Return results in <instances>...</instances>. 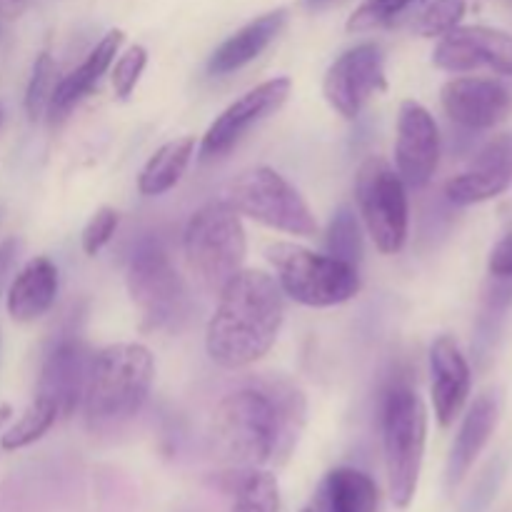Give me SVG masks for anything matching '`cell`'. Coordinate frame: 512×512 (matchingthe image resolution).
I'll use <instances>...</instances> for the list:
<instances>
[{"label": "cell", "mask_w": 512, "mask_h": 512, "mask_svg": "<svg viewBox=\"0 0 512 512\" xmlns=\"http://www.w3.org/2000/svg\"><path fill=\"white\" fill-rule=\"evenodd\" d=\"M303 425L305 395L280 375L260 378L225 395L213 415L220 448L253 468L288 458Z\"/></svg>", "instance_id": "obj_1"}, {"label": "cell", "mask_w": 512, "mask_h": 512, "mask_svg": "<svg viewBox=\"0 0 512 512\" xmlns=\"http://www.w3.org/2000/svg\"><path fill=\"white\" fill-rule=\"evenodd\" d=\"M285 320V295L263 270L243 268L218 293L205 328V350L225 370H243L263 360Z\"/></svg>", "instance_id": "obj_2"}, {"label": "cell", "mask_w": 512, "mask_h": 512, "mask_svg": "<svg viewBox=\"0 0 512 512\" xmlns=\"http://www.w3.org/2000/svg\"><path fill=\"white\" fill-rule=\"evenodd\" d=\"M155 383V358L140 343H113L90 360L83 395L85 418L113 425L133 418L148 400Z\"/></svg>", "instance_id": "obj_3"}, {"label": "cell", "mask_w": 512, "mask_h": 512, "mask_svg": "<svg viewBox=\"0 0 512 512\" xmlns=\"http://www.w3.org/2000/svg\"><path fill=\"white\" fill-rule=\"evenodd\" d=\"M183 253L200 288L218 295L243 270L248 255V238L238 210L225 200L200 205L185 225Z\"/></svg>", "instance_id": "obj_4"}, {"label": "cell", "mask_w": 512, "mask_h": 512, "mask_svg": "<svg viewBox=\"0 0 512 512\" xmlns=\"http://www.w3.org/2000/svg\"><path fill=\"white\" fill-rule=\"evenodd\" d=\"M428 440V410L418 390L393 385L383 400V455L388 493L395 508L405 510L418 493Z\"/></svg>", "instance_id": "obj_5"}, {"label": "cell", "mask_w": 512, "mask_h": 512, "mask_svg": "<svg viewBox=\"0 0 512 512\" xmlns=\"http://www.w3.org/2000/svg\"><path fill=\"white\" fill-rule=\"evenodd\" d=\"M265 258L273 265L283 295L305 308H335L360 293L358 268L328 253H313L295 243H270Z\"/></svg>", "instance_id": "obj_6"}, {"label": "cell", "mask_w": 512, "mask_h": 512, "mask_svg": "<svg viewBox=\"0 0 512 512\" xmlns=\"http://www.w3.org/2000/svg\"><path fill=\"white\" fill-rule=\"evenodd\" d=\"M223 200L245 218L280 233L295 238H313L318 233V220L298 188L268 165H255L230 180Z\"/></svg>", "instance_id": "obj_7"}, {"label": "cell", "mask_w": 512, "mask_h": 512, "mask_svg": "<svg viewBox=\"0 0 512 512\" xmlns=\"http://www.w3.org/2000/svg\"><path fill=\"white\" fill-rule=\"evenodd\" d=\"M355 205L360 223L383 255H395L408 240V185L383 158H365L355 173Z\"/></svg>", "instance_id": "obj_8"}, {"label": "cell", "mask_w": 512, "mask_h": 512, "mask_svg": "<svg viewBox=\"0 0 512 512\" xmlns=\"http://www.w3.org/2000/svg\"><path fill=\"white\" fill-rule=\"evenodd\" d=\"M125 285L148 328H178L180 320L188 315L190 300L185 280L158 240L135 245L125 270Z\"/></svg>", "instance_id": "obj_9"}, {"label": "cell", "mask_w": 512, "mask_h": 512, "mask_svg": "<svg viewBox=\"0 0 512 512\" xmlns=\"http://www.w3.org/2000/svg\"><path fill=\"white\" fill-rule=\"evenodd\" d=\"M388 88L385 55L378 43H360L330 63L323 78V95L345 120H355L373 95Z\"/></svg>", "instance_id": "obj_10"}, {"label": "cell", "mask_w": 512, "mask_h": 512, "mask_svg": "<svg viewBox=\"0 0 512 512\" xmlns=\"http://www.w3.org/2000/svg\"><path fill=\"white\" fill-rule=\"evenodd\" d=\"M290 88H293L290 78L278 75V78L265 80V83L255 85L248 93L240 95L238 100H233L205 130L203 140H200V160L210 163V160L225 158L255 125H260L265 118L283 108Z\"/></svg>", "instance_id": "obj_11"}, {"label": "cell", "mask_w": 512, "mask_h": 512, "mask_svg": "<svg viewBox=\"0 0 512 512\" xmlns=\"http://www.w3.org/2000/svg\"><path fill=\"white\" fill-rule=\"evenodd\" d=\"M440 163V130L425 105L400 103L395 128V170L408 188H425Z\"/></svg>", "instance_id": "obj_12"}, {"label": "cell", "mask_w": 512, "mask_h": 512, "mask_svg": "<svg viewBox=\"0 0 512 512\" xmlns=\"http://www.w3.org/2000/svg\"><path fill=\"white\" fill-rule=\"evenodd\" d=\"M433 65L448 73H473L490 68L512 78V35L485 25H463L443 38L433 50Z\"/></svg>", "instance_id": "obj_13"}, {"label": "cell", "mask_w": 512, "mask_h": 512, "mask_svg": "<svg viewBox=\"0 0 512 512\" xmlns=\"http://www.w3.org/2000/svg\"><path fill=\"white\" fill-rule=\"evenodd\" d=\"M440 103L453 123L468 130H488L510 118L512 93L500 80L460 75L440 90Z\"/></svg>", "instance_id": "obj_14"}, {"label": "cell", "mask_w": 512, "mask_h": 512, "mask_svg": "<svg viewBox=\"0 0 512 512\" xmlns=\"http://www.w3.org/2000/svg\"><path fill=\"white\" fill-rule=\"evenodd\" d=\"M90 360H93V353L85 348L83 340L73 338V335L60 338L45 355L35 395L53 400L60 418H68L83 405Z\"/></svg>", "instance_id": "obj_15"}, {"label": "cell", "mask_w": 512, "mask_h": 512, "mask_svg": "<svg viewBox=\"0 0 512 512\" xmlns=\"http://www.w3.org/2000/svg\"><path fill=\"white\" fill-rule=\"evenodd\" d=\"M470 388H473V375L460 345L450 335L435 338V343L430 345V400L440 428H450L463 413Z\"/></svg>", "instance_id": "obj_16"}, {"label": "cell", "mask_w": 512, "mask_h": 512, "mask_svg": "<svg viewBox=\"0 0 512 512\" xmlns=\"http://www.w3.org/2000/svg\"><path fill=\"white\" fill-rule=\"evenodd\" d=\"M512 180V143L510 138L493 140L468 170L448 180L445 195L455 205H478L493 200L508 190Z\"/></svg>", "instance_id": "obj_17"}, {"label": "cell", "mask_w": 512, "mask_h": 512, "mask_svg": "<svg viewBox=\"0 0 512 512\" xmlns=\"http://www.w3.org/2000/svg\"><path fill=\"white\" fill-rule=\"evenodd\" d=\"M123 40H125L123 30L120 28L108 30V33L95 43V48L90 50L88 58H85L78 68L70 70L65 78L58 80L53 98H50L48 113H45L50 118V123H60V120L68 118L70 110H73L75 105H78L80 100H83L85 95L98 85V80L103 78V75L110 70V65H113L115 55L120 53Z\"/></svg>", "instance_id": "obj_18"}, {"label": "cell", "mask_w": 512, "mask_h": 512, "mask_svg": "<svg viewBox=\"0 0 512 512\" xmlns=\"http://www.w3.org/2000/svg\"><path fill=\"white\" fill-rule=\"evenodd\" d=\"M60 288L58 268L50 258H30L18 275H13L5 295V308L15 323H35L55 305Z\"/></svg>", "instance_id": "obj_19"}, {"label": "cell", "mask_w": 512, "mask_h": 512, "mask_svg": "<svg viewBox=\"0 0 512 512\" xmlns=\"http://www.w3.org/2000/svg\"><path fill=\"white\" fill-rule=\"evenodd\" d=\"M498 418V395L483 393L480 398H475V403L470 405L468 413H465L458 438H455L453 448H450L448 468H445V483H448V490L458 488L465 480V475L470 473L475 460L480 458L483 448L488 445L490 435L498 428Z\"/></svg>", "instance_id": "obj_20"}, {"label": "cell", "mask_w": 512, "mask_h": 512, "mask_svg": "<svg viewBox=\"0 0 512 512\" xmlns=\"http://www.w3.org/2000/svg\"><path fill=\"white\" fill-rule=\"evenodd\" d=\"M285 20H288V10L278 8L270 10V13L260 15V18L250 20L248 25H243L240 30H235L228 40L215 48V53L208 60V73L215 78H223V75L235 73V70L245 68V65L253 63L255 58L268 50V45L273 43L280 35V30L285 28Z\"/></svg>", "instance_id": "obj_21"}, {"label": "cell", "mask_w": 512, "mask_h": 512, "mask_svg": "<svg viewBox=\"0 0 512 512\" xmlns=\"http://www.w3.org/2000/svg\"><path fill=\"white\" fill-rule=\"evenodd\" d=\"M380 490L368 473L358 468H335L325 475L315 512H378Z\"/></svg>", "instance_id": "obj_22"}, {"label": "cell", "mask_w": 512, "mask_h": 512, "mask_svg": "<svg viewBox=\"0 0 512 512\" xmlns=\"http://www.w3.org/2000/svg\"><path fill=\"white\" fill-rule=\"evenodd\" d=\"M195 155V138L183 135L160 145L138 175V193L145 198H158L170 193L183 180L190 160Z\"/></svg>", "instance_id": "obj_23"}, {"label": "cell", "mask_w": 512, "mask_h": 512, "mask_svg": "<svg viewBox=\"0 0 512 512\" xmlns=\"http://www.w3.org/2000/svg\"><path fill=\"white\" fill-rule=\"evenodd\" d=\"M58 418L60 413L58 408H55L53 400L43 398V395H35V400L28 405V410L5 430V435L0 438V448L13 453V450H23L28 448V445L38 443V440L53 428Z\"/></svg>", "instance_id": "obj_24"}, {"label": "cell", "mask_w": 512, "mask_h": 512, "mask_svg": "<svg viewBox=\"0 0 512 512\" xmlns=\"http://www.w3.org/2000/svg\"><path fill=\"white\" fill-rule=\"evenodd\" d=\"M325 250H328V255L355 265V268L363 260V228H360L358 213L350 205H340L330 218L328 233H325Z\"/></svg>", "instance_id": "obj_25"}, {"label": "cell", "mask_w": 512, "mask_h": 512, "mask_svg": "<svg viewBox=\"0 0 512 512\" xmlns=\"http://www.w3.org/2000/svg\"><path fill=\"white\" fill-rule=\"evenodd\" d=\"M280 488L270 470L253 468L238 485L230 512H278Z\"/></svg>", "instance_id": "obj_26"}, {"label": "cell", "mask_w": 512, "mask_h": 512, "mask_svg": "<svg viewBox=\"0 0 512 512\" xmlns=\"http://www.w3.org/2000/svg\"><path fill=\"white\" fill-rule=\"evenodd\" d=\"M58 80V65H55L53 55L40 53L33 63L28 88H25V113L33 123L48 113L50 98H53Z\"/></svg>", "instance_id": "obj_27"}, {"label": "cell", "mask_w": 512, "mask_h": 512, "mask_svg": "<svg viewBox=\"0 0 512 512\" xmlns=\"http://www.w3.org/2000/svg\"><path fill=\"white\" fill-rule=\"evenodd\" d=\"M420 0H363L348 18V33H370L395 23L403 13H408Z\"/></svg>", "instance_id": "obj_28"}, {"label": "cell", "mask_w": 512, "mask_h": 512, "mask_svg": "<svg viewBox=\"0 0 512 512\" xmlns=\"http://www.w3.org/2000/svg\"><path fill=\"white\" fill-rule=\"evenodd\" d=\"M468 10V0H433L415 23L420 38H443L455 30Z\"/></svg>", "instance_id": "obj_29"}, {"label": "cell", "mask_w": 512, "mask_h": 512, "mask_svg": "<svg viewBox=\"0 0 512 512\" xmlns=\"http://www.w3.org/2000/svg\"><path fill=\"white\" fill-rule=\"evenodd\" d=\"M145 65H148V50L143 45H130L125 53H120L118 58L110 65V85H113V93L118 98H128L135 90V85L140 83V75L145 73Z\"/></svg>", "instance_id": "obj_30"}, {"label": "cell", "mask_w": 512, "mask_h": 512, "mask_svg": "<svg viewBox=\"0 0 512 512\" xmlns=\"http://www.w3.org/2000/svg\"><path fill=\"white\" fill-rule=\"evenodd\" d=\"M118 225L120 213L115 208L103 205V208L95 210V213L90 215L88 223H85L83 235H80V248H83V253L88 255V258H95V255L113 240Z\"/></svg>", "instance_id": "obj_31"}, {"label": "cell", "mask_w": 512, "mask_h": 512, "mask_svg": "<svg viewBox=\"0 0 512 512\" xmlns=\"http://www.w3.org/2000/svg\"><path fill=\"white\" fill-rule=\"evenodd\" d=\"M20 250H23V240L20 238H5L0 243V295L10 285V275H13L15 263L20 258Z\"/></svg>", "instance_id": "obj_32"}, {"label": "cell", "mask_w": 512, "mask_h": 512, "mask_svg": "<svg viewBox=\"0 0 512 512\" xmlns=\"http://www.w3.org/2000/svg\"><path fill=\"white\" fill-rule=\"evenodd\" d=\"M490 273L498 278H512V233L505 235L490 253Z\"/></svg>", "instance_id": "obj_33"}, {"label": "cell", "mask_w": 512, "mask_h": 512, "mask_svg": "<svg viewBox=\"0 0 512 512\" xmlns=\"http://www.w3.org/2000/svg\"><path fill=\"white\" fill-rule=\"evenodd\" d=\"M25 3H28V0H0V15L8 20L20 18L25 10Z\"/></svg>", "instance_id": "obj_34"}, {"label": "cell", "mask_w": 512, "mask_h": 512, "mask_svg": "<svg viewBox=\"0 0 512 512\" xmlns=\"http://www.w3.org/2000/svg\"><path fill=\"white\" fill-rule=\"evenodd\" d=\"M303 3L310 13H325V10L340 8V5L348 3V0H303Z\"/></svg>", "instance_id": "obj_35"}, {"label": "cell", "mask_w": 512, "mask_h": 512, "mask_svg": "<svg viewBox=\"0 0 512 512\" xmlns=\"http://www.w3.org/2000/svg\"><path fill=\"white\" fill-rule=\"evenodd\" d=\"M10 415H13V408H10L8 403H0V425L8 423Z\"/></svg>", "instance_id": "obj_36"}, {"label": "cell", "mask_w": 512, "mask_h": 512, "mask_svg": "<svg viewBox=\"0 0 512 512\" xmlns=\"http://www.w3.org/2000/svg\"><path fill=\"white\" fill-rule=\"evenodd\" d=\"M0 125H3V105H0Z\"/></svg>", "instance_id": "obj_37"}, {"label": "cell", "mask_w": 512, "mask_h": 512, "mask_svg": "<svg viewBox=\"0 0 512 512\" xmlns=\"http://www.w3.org/2000/svg\"><path fill=\"white\" fill-rule=\"evenodd\" d=\"M300 512H315L313 508H305V510H300Z\"/></svg>", "instance_id": "obj_38"}]
</instances>
